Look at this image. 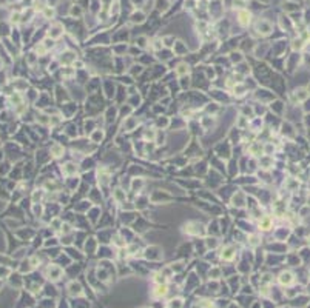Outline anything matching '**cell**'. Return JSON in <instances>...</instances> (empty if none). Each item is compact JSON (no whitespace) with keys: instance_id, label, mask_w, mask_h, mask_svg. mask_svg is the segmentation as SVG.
<instances>
[{"instance_id":"6da1fadb","label":"cell","mask_w":310,"mask_h":308,"mask_svg":"<svg viewBox=\"0 0 310 308\" xmlns=\"http://www.w3.org/2000/svg\"><path fill=\"white\" fill-rule=\"evenodd\" d=\"M239 23L242 26H247L248 23H250V14H248L247 11H241L239 12Z\"/></svg>"},{"instance_id":"7a4b0ae2","label":"cell","mask_w":310,"mask_h":308,"mask_svg":"<svg viewBox=\"0 0 310 308\" xmlns=\"http://www.w3.org/2000/svg\"><path fill=\"white\" fill-rule=\"evenodd\" d=\"M272 227V219L270 217H262L259 220V228L261 230H268Z\"/></svg>"},{"instance_id":"3957f363","label":"cell","mask_w":310,"mask_h":308,"mask_svg":"<svg viewBox=\"0 0 310 308\" xmlns=\"http://www.w3.org/2000/svg\"><path fill=\"white\" fill-rule=\"evenodd\" d=\"M279 280H281V284H290L292 280H293V277H292L290 273H282L281 277H279Z\"/></svg>"},{"instance_id":"277c9868","label":"cell","mask_w":310,"mask_h":308,"mask_svg":"<svg viewBox=\"0 0 310 308\" xmlns=\"http://www.w3.org/2000/svg\"><path fill=\"white\" fill-rule=\"evenodd\" d=\"M222 257L224 259H232L233 257V246H227V248L222 251Z\"/></svg>"},{"instance_id":"5b68a950","label":"cell","mask_w":310,"mask_h":308,"mask_svg":"<svg viewBox=\"0 0 310 308\" xmlns=\"http://www.w3.org/2000/svg\"><path fill=\"white\" fill-rule=\"evenodd\" d=\"M167 293V286L165 285H162V286H158V291H156V294H165Z\"/></svg>"},{"instance_id":"8992f818","label":"cell","mask_w":310,"mask_h":308,"mask_svg":"<svg viewBox=\"0 0 310 308\" xmlns=\"http://www.w3.org/2000/svg\"><path fill=\"white\" fill-rule=\"evenodd\" d=\"M273 149H275V148H273L272 145H267V146H265V154H270Z\"/></svg>"},{"instance_id":"52a82bcc","label":"cell","mask_w":310,"mask_h":308,"mask_svg":"<svg viewBox=\"0 0 310 308\" xmlns=\"http://www.w3.org/2000/svg\"><path fill=\"white\" fill-rule=\"evenodd\" d=\"M45 16H46V17H51V16H53V9L46 8V9H45Z\"/></svg>"}]
</instances>
